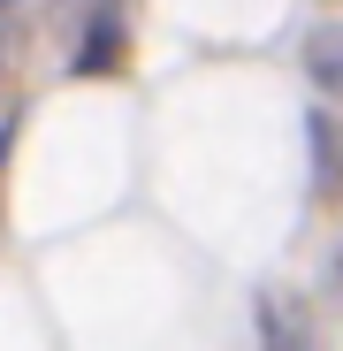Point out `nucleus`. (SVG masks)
Here are the masks:
<instances>
[{
	"label": "nucleus",
	"instance_id": "nucleus-1",
	"mask_svg": "<svg viewBox=\"0 0 343 351\" xmlns=\"http://www.w3.org/2000/svg\"><path fill=\"white\" fill-rule=\"evenodd\" d=\"M259 343H267V351H320V343H313V321H305V298L267 290V298H259Z\"/></svg>",
	"mask_w": 343,
	"mask_h": 351
},
{
	"label": "nucleus",
	"instance_id": "nucleus-2",
	"mask_svg": "<svg viewBox=\"0 0 343 351\" xmlns=\"http://www.w3.org/2000/svg\"><path fill=\"white\" fill-rule=\"evenodd\" d=\"M305 77H313L328 99H343V23H320V31L305 38Z\"/></svg>",
	"mask_w": 343,
	"mask_h": 351
},
{
	"label": "nucleus",
	"instance_id": "nucleus-3",
	"mask_svg": "<svg viewBox=\"0 0 343 351\" xmlns=\"http://www.w3.org/2000/svg\"><path fill=\"white\" fill-rule=\"evenodd\" d=\"M305 130H313V184L335 191L343 184V123H335V114H313Z\"/></svg>",
	"mask_w": 343,
	"mask_h": 351
},
{
	"label": "nucleus",
	"instance_id": "nucleus-4",
	"mask_svg": "<svg viewBox=\"0 0 343 351\" xmlns=\"http://www.w3.org/2000/svg\"><path fill=\"white\" fill-rule=\"evenodd\" d=\"M114 46H123V38H114V23L99 16L92 38H84V53H77V77H99V62H114Z\"/></svg>",
	"mask_w": 343,
	"mask_h": 351
},
{
	"label": "nucleus",
	"instance_id": "nucleus-5",
	"mask_svg": "<svg viewBox=\"0 0 343 351\" xmlns=\"http://www.w3.org/2000/svg\"><path fill=\"white\" fill-rule=\"evenodd\" d=\"M8 153H16V114L0 123V168H8Z\"/></svg>",
	"mask_w": 343,
	"mask_h": 351
},
{
	"label": "nucleus",
	"instance_id": "nucleus-6",
	"mask_svg": "<svg viewBox=\"0 0 343 351\" xmlns=\"http://www.w3.org/2000/svg\"><path fill=\"white\" fill-rule=\"evenodd\" d=\"M8 8H16V0H0V16H8Z\"/></svg>",
	"mask_w": 343,
	"mask_h": 351
}]
</instances>
